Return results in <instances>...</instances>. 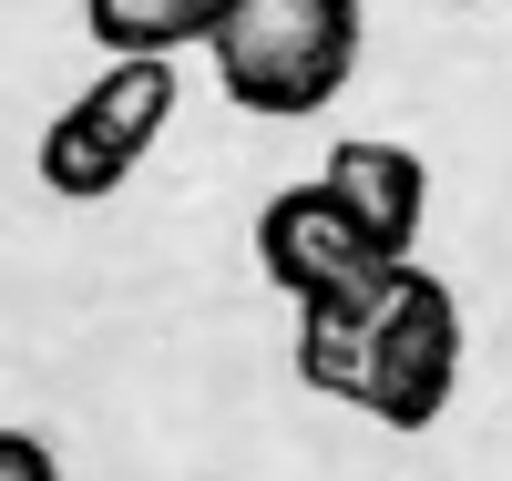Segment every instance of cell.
I'll use <instances>...</instances> for the list:
<instances>
[{
  "label": "cell",
  "instance_id": "cell-5",
  "mask_svg": "<svg viewBox=\"0 0 512 481\" xmlns=\"http://www.w3.org/2000/svg\"><path fill=\"white\" fill-rule=\"evenodd\" d=\"M400 277H410V267H379V277H359V287L318 297V308H297V379H308V400H349V410H359V389H369V338H379V318H390Z\"/></svg>",
  "mask_w": 512,
  "mask_h": 481
},
{
  "label": "cell",
  "instance_id": "cell-6",
  "mask_svg": "<svg viewBox=\"0 0 512 481\" xmlns=\"http://www.w3.org/2000/svg\"><path fill=\"white\" fill-rule=\"evenodd\" d=\"M175 103H185V72L175 62H113L93 93H82V123H93L123 164H144L164 144V123H175Z\"/></svg>",
  "mask_w": 512,
  "mask_h": 481
},
{
  "label": "cell",
  "instance_id": "cell-3",
  "mask_svg": "<svg viewBox=\"0 0 512 481\" xmlns=\"http://www.w3.org/2000/svg\"><path fill=\"white\" fill-rule=\"evenodd\" d=\"M256 267H267V287L287 297V308H318V297L359 287L379 267H400V256H379L349 215H338L328 185H287V195L256 205Z\"/></svg>",
  "mask_w": 512,
  "mask_h": 481
},
{
  "label": "cell",
  "instance_id": "cell-8",
  "mask_svg": "<svg viewBox=\"0 0 512 481\" xmlns=\"http://www.w3.org/2000/svg\"><path fill=\"white\" fill-rule=\"evenodd\" d=\"M123 174H134V164H123L93 123H82V103H62L52 123H41V185H52L62 205H103V195H123Z\"/></svg>",
  "mask_w": 512,
  "mask_h": 481
},
{
  "label": "cell",
  "instance_id": "cell-2",
  "mask_svg": "<svg viewBox=\"0 0 512 481\" xmlns=\"http://www.w3.org/2000/svg\"><path fill=\"white\" fill-rule=\"evenodd\" d=\"M451 389H461V297L431 267H410L400 297H390V318H379V338H369L359 410L390 420V430H431L451 410Z\"/></svg>",
  "mask_w": 512,
  "mask_h": 481
},
{
  "label": "cell",
  "instance_id": "cell-7",
  "mask_svg": "<svg viewBox=\"0 0 512 481\" xmlns=\"http://www.w3.org/2000/svg\"><path fill=\"white\" fill-rule=\"evenodd\" d=\"M216 11L226 0H82V21L113 62H175L195 41H216Z\"/></svg>",
  "mask_w": 512,
  "mask_h": 481
},
{
  "label": "cell",
  "instance_id": "cell-4",
  "mask_svg": "<svg viewBox=\"0 0 512 481\" xmlns=\"http://www.w3.org/2000/svg\"><path fill=\"white\" fill-rule=\"evenodd\" d=\"M318 185L338 195V215L379 246V256H400L410 267V246H420V215H431V164H420L410 144H379V134H349L328 164H318Z\"/></svg>",
  "mask_w": 512,
  "mask_h": 481
},
{
  "label": "cell",
  "instance_id": "cell-1",
  "mask_svg": "<svg viewBox=\"0 0 512 481\" xmlns=\"http://www.w3.org/2000/svg\"><path fill=\"white\" fill-rule=\"evenodd\" d=\"M205 62L236 113H267V123L328 113L359 62V0H226Z\"/></svg>",
  "mask_w": 512,
  "mask_h": 481
},
{
  "label": "cell",
  "instance_id": "cell-10",
  "mask_svg": "<svg viewBox=\"0 0 512 481\" xmlns=\"http://www.w3.org/2000/svg\"><path fill=\"white\" fill-rule=\"evenodd\" d=\"M461 11H472V0H461Z\"/></svg>",
  "mask_w": 512,
  "mask_h": 481
},
{
  "label": "cell",
  "instance_id": "cell-9",
  "mask_svg": "<svg viewBox=\"0 0 512 481\" xmlns=\"http://www.w3.org/2000/svg\"><path fill=\"white\" fill-rule=\"evenodd\" d=\"M0 481H62L52 441H31V430H0Z\"/></svg>",
  "mask_w": 512,
  "mask_h": 481
}]
</instances>
